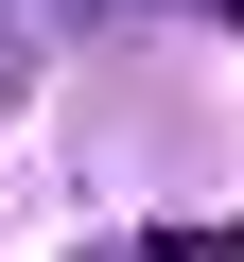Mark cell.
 Wrapping results in <instances>:
<instances>
[{"mask_svg": "<svg viewBox=\"0 0 244 262\" xmlns=\"http://www.w3.org/2000/svg\"><path fill=\"white\" fill-rule=\"evenodd\" d=\"M87 262H244V210H209V227H122V245H87Z\"/></svg>", "mask_w": 244, "mask_h": 262, "instance_id": "6da1fadb", "label": "cell"}, {"mask_svg": "<svg viewBox=\"0 0 244 262\" xmlns=\"http://www.w3.org/2000/svg\"><path fill=\"white\" fill-rule=\"evenodd\" d=\"M0 105H18V35H0Z\"/></svg>", "mask_w": 244, "mask_h": 262, "instance_id": "7a4b0ae2", "label": "cell"}, {"mask_svg": "<svg viewBox=\"0 0 244 262\" xmlns=\"http://www.w3.org/2000/svg\"><path fill=\"white\" fill-rule=\"evenodd\" d=\"M209 18H244V0H209Z\"/></svg>", "mask_w": 244, "mask_h": 262, "instance_id": "3957f363", "label": "cell"}]
</instances>
